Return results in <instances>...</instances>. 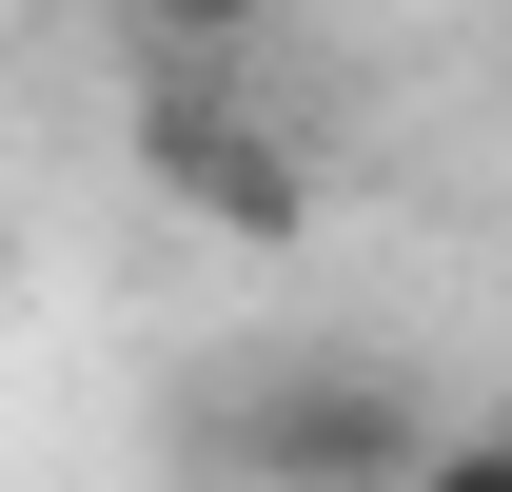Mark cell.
<instances>
[{"mask_svg": "<svg viewBox=\"0 0 512 492\" xmlns=\"http://www.w3.org/2000/svg\"><path fill=\"white\" fill-rule=\"evenodd\" d=\"M119 138H138V197L197 217L217 256H296V237H316V158H296L276 99H256V60H158Z\"/></svg>", "mask_w": 512, "mask_h": 492, "instance_id": "obj_1", "label": "cell"}, {"mask_svg": "<svg viewBox=\"0 0 512 492\" xmlns=\"http://www.w3.org/2000/svg\"><path fill=\"white\" fill-rule=\"evenodd\" d=\"M414 374H375V355H276V374H237V473L256 492H394L414 473Z\"/></svg>", "mask_w": 512, "mask_h": 492, "instance_id": "obj_2", "label": "cell"}, {"mask_svg": "<svg viewBox=\"0 0 512 492\" xmlns=\"http://www.w3.org/2000/svg\"><path fill=\"white\" fill-rule=\"evenodd\" d=\"M138 20V60H256L276 40V0H119Z\"/></svg>", "mask_w": 512, "mask_h": 492, "instance_id": "obj_3", "label": "cell"}, {"mask_svg": "<svg viewBox=\"0 0 512 492\" xmlns=\"http://www.w3.org/2000/svg\"><path fill=\"white\" fill-rule=\"evenodd\" d=\"M394 492H512V473H493V433H453V414H434V433H414V473H394Z\"/></svg>", "mask_w": 512, "mask_h": 492, "instance_id": "obj_4", "label": "cell"}, {"mask_svg": "<svg viewBox=\"0 0 512 492\" xmlns=\"http://www.w3.org/2000/svg\"><path fill=\"white\" fill-rule=\"evenodd\" d=\"M473 433H493V473H512V414H473Z\"/></svg>", "mask_w": 512, "mask_h": 492, "instance_id": "obj_5", "label": "cell"}, {"mask_svg": "<svg viewBox=\"0 0 512 492\" xmlns=\"http://www.w3.org/2000/svg\"><path fill=\"white\" fill-rule=\"evenodd\" d=\"M0 276H20V237H0Z\"/></svg>", "mask_w": 512, "mask_h": 492, "instance_id": "obj_6", "label": "cell"}]
</instances>
